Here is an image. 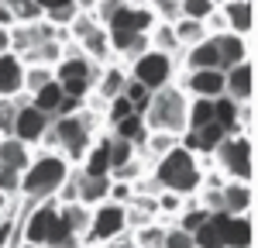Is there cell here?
Instances as JSON below:
<instances>
[{
    "instance_id": "1",
    "label": "cell",
    "mask_w": 258,
    "mask_h": 248,
    "mask_svg": "<svg viewBox=\"0 0 258 248\" xmlns=\"http://www.w3.org/2000/svg\"><path fill=\"white\" fill-rule=\"evenodd\" d=\"M73 165L62 152H45V148H35L31 152V162L21 172V210H31L41 200H52L59 193V186L69 179Z\"/></svg>"
},
{
    "instance_id": "2",
    "label": "cell",
    "mask_w": 258,
    "mask_h": 248,
    "mask_svg": "<svg viewBox=\"0 0 258 248\" xmlns=\"http://www.w3.org/2000/svg\"><path fill=\"white\" fill-rule=\"evenodd\" d=\"M148 172L159 183V190H172L179 197H193L200 190V179H203V162H200L197 152L176 145L172 152H165L162 159H155Z\"/></svg>"
},
{
    "instance_id": "3",
    "label": "cell",
    "mask_w": 258,
    "mask_h": 248,
    "mask_svg": "<svg viewBox=\"0 0 258 248\" xmlns=\"http://www.w3.org/2000/svg\"><path fill=\"white\" fill-rule=\"evenodd\" d=\"M186 110H189V93L179 83H169L148 97V107L141 110V117H145L148 131H169V135L182 138L186 135Z\"/></svg>"
},
{
    "instance_id": "4",
    "label": "cell",
    "mask_w": 258,
    "mask_h": 248,
    "mask_svg": "<svg viewBox=\"0 0 258 248\" xmlns=\"http://www.w3.org/2000/svg\"><path fill=\"white\" fill-rule=\"evenodd\" d=\"M18 234L21 241H31V245H45V248H55L62 238H69V231L62 227L59 217V200H41L31 210H21L18 207Z\"/></svg>"
},
{
    "instance_id": "5",
    "label": "cell",
    "mask_w": 258,
    "mask_h": 248,
    "mask_svg": "<svg viewBox=\"0 0 258 248\" xmlns=\"http://www.w3.org/2000/svg\"><path fill=\"white\" fill-rule=\"evenodd\" d=\"M210 162L224 179H241L255 183V142L248 135H227L210 152Z\"/></svg>"
},
{
    "instance_id": "6",
    "label": "cell",
    "mask_w": 258,
    "mask_h": 248,
    "mask_svg": "<svg viewBox=\"0 0 258 248\" xmlns=\"http://www.w3.org/2000/svg\"><path fill=\"white\" fill-rule=\"evenodd\" d=\"M127 76L138 80L145 90L155 93V90H162V86H169V83L179 80V59L148 48V52H141L135 62H127Z\"/></svg>"
},
{
    "instance_id": "7",
    "label": "cell",
    "mask_w": 258,
    "mask_h": 248,
    "mask_svg": "<svg viewBox=\"0 0 258 248\" xmlns=\"http://www.w3.org/2000/svg\"><path fill=\"white\" fill-rule=\"evenodd\" d=\"M120 234H127V217H124V204H114V200H103V204L90 207V227L83 234V245H107Z\"/></svg>"
},
{
    "instance_id": "8",
    "label": "cell",
    "mask_w": 258,
    "mask_h": 248,
    "mask_svg": "<svg viewBox=\"0 0 258 248\" xmlns=\"http://www.w3.org/2000/svg\"><path fill=\"white\" fill-rule=\"evenodd\" d=\"M179 86L189 93V97H207V100H217L224 97V69H186Z\"/></svg>"
},
{
    "instance_id": "9",
    "label": "cell",
    "mask_w": 258,
    "mask_h": 248,
    "mask_svg": "<svg viewBox=\"0 0 258 248\" xmlns=\"http://www.w3.org/2000/svg\"><path fill=\"white\" fill-rule=\"evenodd\" d=\"M224 97H231L234 103L255 100V62H238L224 73Z\"/></svg>"
},
{
    "instance_id": "10",
    "label": "cell",
    "mask_w": 258,
    "mask_h": 248,
    "mask_svg": "<svg viewBox=\"0 0 258 248\" xmlns=\"http://www.w3.org/2000/svg\"><path fill=\"white\" fill-rule=\"evenodd\" d=\"M210 38L217 45V69H224V73L238 62L251 59V38L234 35V31H220V35H210Z\"/></svg>"
},
{
    "instance_id": "11",
    "label": "cell",
    "mask_w": 258,
    "mask_h": 248,
    "mask_svg": "<svg viewBox=\"0 0 258 248\" xmlns=\"http://www.w3.org/2000/svg\"><path fill=\"white\" fill-rule=\"evenodd\" d=\"M48 121H52V117H45L41 110H35L31 103L24 100L18 107V117H14V138L24 142L28 148H38V142H41V135H45V128H48Z\"/></svg>"
},
{
    "instance_id": "12",
    "label": "cell",
    "mask_w": 258,
    "mask_h": 248,
    "mask_svg": "<svg viewBox=\"0 0 258 248\" xmlns=\"http://www.w3.org/2000/svg\"><path fill=\"white\" fill-rule=\"evenodd\" d=\"M155 24L152 11L145 4H124L117 14L110 18L107 31H127V35H148V28Z\"/></svg>"
},
{
    "instance_id": "13",
    "label": "cell",
    "mask_w": 258,
    "mask_h": 248,
    "mask_svg": "<svg viewBox=\"0 0 258 248\" xmlns=\"http://www.w3.org/2000/svg\"><path fill=\"white\" fill-rule=\"evenodd\" d=\"M220 200H224V214H231V217L251 214V207H255V183L227 179V183L220 186Z\"/></svg>"
},
{
    "instance_id": "14",
    "label": "cell",
    "mask_w": 258,
    "mask_h": 248,
    "mask_svg": "<svg viewBox=\"0 0 258 248\" xmlns=\"http://www.w3.org/2000/svg\"><path fill=\"white\" fill-rule=\"evenodd\" d=\"M124 83H127V66L124 62H107V66H100L97 69V80H93V93H97L100 100H114L120 97V90H124Z\"/></svg>"
},
{
    "instance_id": "15",
    "label": "cell",
    "mask_w": 258,
    "mask_h": 248,
    "mask_svg": "<svg viewBox=\"0 0 258 248\" xmlns=\"http://www.w3.org/2000/svg\"><path fill=\"white\" fill-rule=\"evenodd\" d=\"M220 14L227 21V31L251 38V31H255V0H227V4H220Z\"/></svg>"
},
{
    "instance_id": "16",
    "label": "cell",
    "mask_w": 258,
    "mask_h": 248,
    "mask_svg": "<svg viewBox=\"0 0 258 248\" xmlns=\"http://www.w3.org/2000/svg\"><path fill=\"white\" fill-rule=\"evenodd\" d=\"M110 197V176H86L76 169V204L97 207Z\"/></svg>"
},
{
    "instance_id": "17",
    "label": "cell",
    "mask_w": 258,
    "mask_h": 248,
    "mask_svg": "<svg viewBox=\"0 0 258 248\" xmlns=\"http://www.w3.org/2000/svg\"><path fill=\"white\" fill-rule=\"evenodd\" d=\"M24 93V62L14 52L0 55V97H18Z\"/></svg>"
},
{
    "instance_id": "18",
    "label": "cell",
    "mask_w": 258,
    "mask_h": 248,
    "mask_svg": "<svg viewBox=\"0 0 258 248\" xmlns=\"http://www.w3.org/2000/svg\"><path fill=\"white\" fill-rule=\"evenodd\" d=\"M255 245V227H251V214H224V248H251Z\"/></svg>"
},
{
    "instance_id": "19",
    "label": "cell",
    "mask_w": 258,
    "mask_h": 248,
    "mask_svg": "<svg viewBox=\"0 0 258 248\" xmlns=\"http://www.w3.org/2000/svg\"><path fill=\"white\" fill-rule=\"evenodd\" d=\"M179 62H182V73H186V69H217V45H214V38L207 35L203 41L182 48Z\"/></svg>"
},
{
    "instance_id": "20",
    "label": "cell",
    "mask_w": 258,
    "mask_h": 248,
    "mask_svg": "<svg viewBox=\"0 0 258 248\" xmlns=\"http://www.w3.org/2000/svg\"><path fill=\"white\" fill-rule=\"evenodd\" d=\"M31 152L24 142H18L14 135L11 138H0V169H14V172H24L28 162H31Z\"/></svg>"
},
{
    "instance_id": "21",
    "label": "cell",
    "mask_w": 258,
    "mask_h": 248,
    "mask_svg": "<svg viewBox=\"0 0 258 248\" xmlns=\"http://www.w3.org/2000/svg\"><path fill=\"white\" fill-rule=\"evenodd\" d=\"M148 48L165 52V55H172V59L182 55V45L176 41V31H172V24H169V21H155V24L148 28Z\"/></svg>"
},
{
    "instance_id": "22",
    "label": "cell",
    "mask_w": 258,
    "mask_h": 248,
    "mask_svg": "<svg viewBox=\"0 0 258 248\" xmlns=\"http://www.w3.org/2000/svg\"><path fill=\"white\" fill-rule=\"evenodd\" d=\"M62 100H66V90L59 86V80H52L48 86H41L35 97H28V103H31L35 110H41L45 117H55L59 107H62Z\"/></svg>"
},
{
    "instance_id": "23",
    "label": "cell",
    "mask_w": 258,
    "mask_h": 248,
    "mask_svg": "<svg viewBox=\"0 0 258 248\" xmlns=\"http://www.w3.org/2000/svg\"><path fill=\"white\" fill-rule=\"evenodd\" d=\"M59 217H62V227L69 231V234H76V238H83L86 234V227H90V207L83 204H59Z\"/></svg>"
},
{
    "instance_id": "24",
    "label": "cell",
    "mask_w": 258,
    "mask_h": 248,
    "mask_svg": "<svg viewBox=\"0 0 258 248\" xmlns=\"http://www.w3.org/2000/svg\"><path fill=\"white\" fill-rule=\"evenodd\" d=\"M110 135H117V138H124V142H131L135 148H141L145 135H148V128H145V117H141L138 110H135V114L120 117L117 124H110Z\"/></svg>"
},
{
    "instance_id": "25",
    "label": "cell",
    "mask_w": 258,
    "mask_h": 248,
    "mask_svg": "<svg viewBox=\"0 0 258 248\" xmlns=\"http://www.w3.org/2000/svg\"><path fill=\"white\" fill-rule=\"evenodd\" d=\"M80 172H86V176H110V162H107V148H103V138H97V142L86 148V155H83V162L76 165Z\"/></svg>"
},
{
    "instance_id": "26",
    "label": "cell",
    "mask_w": 258,
    "mask_h": 248,
    "mask_svg": "<svg viewBox=\"0 0 258 248\" xmlns=\"http://www.w3.org/2000/svg\"><path fill=\"white\" fill-rule=\"evenodd\" d=\"M55 80V66H41V62H31L24 66V97H35L41 86Z\"/></svg>"
},
{
    "instance_id": "27",
    "label": "cell",
    "mask_w": 258,
    "mask_h": 248,
    "mask_svg": "<svg viewBox=\"0 0 258 248\" xmlns=\"http://www.w3.org/2000/svg\"><path fill=\"white\" fill-rule=\"evenodd\" d=\"M103 138V148H107V162H110V169H117V165H124L127 159H135V145L124 142V138H117V135H100Z\"/></svg>"
},
{
    "instance_id": "28",
    "label": "cell",
    "mask_w": 258,
    "mask_h": 248,
    "mask_svg": "<svg viewBox=\"0 0 258 248\" xmlns=\"http://www.w3.org/2000/svg\"><path fill=\"white\" fill-rule=\"evenodd\" d=\"M172 31H176V41L182 48H189V45H197V41L207 38V28H203V21H193V18H179L172 21Z\"/></svg>"
},
{
    "instance_id": "29",
    "label": "cell",
    "mask_w": 258,
    "mask_h": 248,
    "mask_svg": "<svg viewBox=\"0 0 258 248\" xmlns=\"http://www.w3.org/2000/svg\"><path fill=\"white\" fill-rule=\"evenodd\" d=\"M214 121L227 131V135H241L238 131V103L231 97H217L214 100Z\"/></svg>"
},
{
    "instance_id": "30",
    "label": "cell",
    "mask_w": 258,
    "mask_h": 248,
    "mask_svg": "<svg viewBox=\"0 0 258 248\" xmlns=\"http://www.w3.org/2000/svg\"><path fill=\"white\" fill-rule=\"evenodd\" d=\"M28 100L24 93L18 97H0V138H11L14 135V117H18V107Z\"/></svg>"
},
{
    "instance_id": "31",
    "label": "cell",
    "mask_w": 258,
    "mask_h": 248,
    "mask_svg": "<svg viewBox=\"0 0 258 248\" xmlns=\"http://www.w3.org/2000/svg\"><path fill=\"white\" fill-rule=\"evenodd\" d=\"M7 7L14 14V24H38V21H45V11L35 0H7Z\"/></svg>"
},
{
    "instance_id": "32",
    "label": "cell",
    "mask_w": 258,
    "mask_h": 248,
    "mask_svg": "<svg viewBox=\"0 0 258 248\" xmlns=\"http://www.w3.org/2000/svg\"><path fill=\"white\" fill-rule=\"evenodd\" d=\"M162 231H165V224L152 221V224L138 227V231H127V234H131V245L135 248H162Z\"/></svg>"
},
{
    "instance_id": "33",
    "label": "cell",
    "mask_w": 258,
    "mask_h": 248,
    "mask_svg": "<svg viewBox=\"0 0 258 248\" xmlns=\"http://www.w3.org/2000/svg\"><path fill=\"white\" fill-rule=\"evenodd\" d=\"M76 14H80V4H76V0H69V4H62V7L45 11V24H52V28H69Z\"/></svg>"
},
{
    "instance_id": "34",
    "label": "cell",
    "mask_w": 258,
    "mask_h": 248,
    "mask_svg": "<svg viewBox=\"0 0 258 248\" xmlns=\"http://www.w3.org/2000/svg\"><path fill=\"white\" fill-rule=\"evenodd\" d=\"M120 97H124V100H127V103H131V107H135V110L141 114V110L148 107V97H152V90H145L138 80H131V76H127L124 90H120Z\"/></svg>"
},
{
    "instance_id": "35",
    "label": "cell",
    "mask_w": 258,
    "mask_h": 248,
    "mask_svg": "<svg viewBox=\"0 0 258 248\" xmlns=\"http://www.w3.org/2000/svg\"><path fill=\"white\" fill-rule=\"evenodd\" d=\"M162 248H197V241H193L189 231H182L179 224H165V231H162Z\"/></svg>"
},
{
    "instance_id": "36",
    "label": "cell",
    "mask_w": 258,
    "mask_h": 248,
    "mask_svg": "<svg viewBox=\"0 0 258 248\" xmlns=\"http://www.w3.org/2000/svg\"><path fill=\"white\" fill-rule=\"evenodd\" d=\"M145 7L152 11L155 21H179V0H145Z\"/></svg>"
},
{
    "instance_id": "37",
    "label": "cell",
    "mask_w": 258,
    "mask_h": 248,
    "mask_svg": "<svg viewBox=\"0 0 258 248\" xmlns=\"http://www.w3.org/2000/svg\"><path fill=\"white\" fill-rule=\"evenodd\" d=\"M210 11H214V4H210V0H179V18L207 21Z\"/></svg>"
},
{
    "instance_id": "38",
    "label": "cell",
    "mask_w": 258,
    "mask_h": 248,
    "mask_svg": "<svg viewBox=\"0 0 258 248\" xmlns=\"http://www.w3.org/2000/svg\"><path fill=\"white\" fill-rule=\"evenodd\" d=\"M238 131L248 135V138H255V100L238 103Z\"/></svg>"
},
{
    "instance_id": "39",
    "label": "cell",
    "mask_w": 258,
    "mask_h": 248,
    "mask_svg": "<svg viewBox=\"0 0 258 248\" xmlns=\"http://www.w3.org/2000/svg\"><path fill=\"white\" fill-rule=\"evenodd\" d=\"M0 193L18 200V193H21V172H14V169H0Z\"/></svg>"
},
{
    "instance_id": "40",
    "label": "cell",
    "mask_w": 258,
    "mask_h": 248,
    "mask_svg": "<svg viewBox=\"0 0 258 248\" xmlns=\"http://www.w3.org/2000/svg\"><path fill=\"white\" fill-rule=\"evenodd\" d=\"M135 197V186L124 183V179H110V197L107 200H114V204H127Z\"/></svg>"
},
{
    "instance_id": "41",
    "label": "cell",
    "mask_w": 258,
    "mask_h": 248,
    "mask_svg": "<svg viewBox=\"0 0 258 248\" xmlns=\"http://www.w3.org/2000/svg\"><path fill=\"white\" fill-rule=\"evenodd\" d=\"M93 248H135V245H131V234H120V238H114V241H107V245H93Z\"/></svg>"
},
{
    "instance_id": "42",
    "label": "cell",
    "mask_w": 258,
    "mask_h": 248,
    "mask_svg": "<svg viewBox=\"0 0 258 248\" xmlns=\"http://www.w3.org/2000/svg\"><path fill=\"white\" fill-rule=\"evenodd\" d=\"M11 24H14V14H11L7 0H0V28H11Z\"/></svg>"
},
{
    "instance_id": "43",
    "label": "cell",
    "mask_w": 258,
    "mask_h": 248,
    "mask_svg": "<svg viewBox=\"0 0 258 248\" xmlns=\"http://www.w3.org/2000/svg\"><path fill=\"white\" fill-rule=\"evenodd\" d=\"M11 52V28H0V55Z\"/></svg>"
},
{
    "instance_id": "44",
    "label": "cell",
    "mask_w": 258,
    "mask_h": 248,
    "mask_svg": "<svg viewBox=\"0 0 258 248\" xmlns=\"http://www.w3.org/2000/svg\"><path fill=\"white\" fill-rule=\"evenodd\" d=\"M41 11H52V7H62V4H69V0H35Z\"/></svg>"
},
{
    "instance_id": "45",
    "label": "cell",
    "mask_w": 258,
    "mask_h": 248,
    "mask_svg": "<svg viewBox=\"0 0 258 248\" xmlns=\"http://www.w3.org/2000/svg\"><path fill=\"white\" fill-rule=\"evenodd\" d=\"M18 248H45V245H31V241H18Z\"/></svg>"
},
{
    "instance_id": "46",
    "label": "cell",
    "mask_w": 258,
    "mask_h": 248,
    "mask_svg": "<svg viewBox=\"0 0 258 248\" xmlns=\"http://www.w3.org/2000/svg\"><path fill=\"white\" fill-rule=\"evenodd\" d=\"M210 4H214V7H220V4H227V0H210Z\"/></svg>"
},
{
    "instance_id": "47",
    "label": "cell",
    "mask_w": 258,
    "mask_h": 248,
    "mask_svg": "<svg viewBox=\"0 0 258 248\" xmlns=\"http://www.w3.org/2000/svg\"><path fill=\"white\" fill-rule=\"evenodd\" d=\"M0 221H4V217H0Z\"/></svg>"
}]
</instances>
